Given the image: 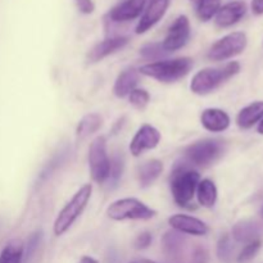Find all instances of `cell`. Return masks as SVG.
<instances>
[{"instance_id": "13", "label": "cell", "mask_w": 263, "mask_h": 263, "mask_svg": "<svg viewBox=\"0 0 263 263\" xmlns=\"http://www.w3.org/2000/svg\"><path fill=\"white\" fill-rule=\"evenodd\" d=\"M247 14V4L241 0H234L222 5L215 15V22L218 27L228 28L236 25Z\"/></svg>"}, {"instance_id": "25", "label": "cell", "mask_w": 263, "mask_h": 263, "mask_svg": "<svg viewBox=\"0 0 263 263\" xmlns=\"http://www.w3.org/2000/svg\"><path fill=\"white\" fill-rule=\"evenodd\" d=\"M221 8V0H198L197 15L202 22H208L217 14Z\"/></svg>"}, {"instance_id": "3", "label": "cell", "mask_w": 263, "mask_h": 263, "mask_svg": "<svg viewBox=\"0 0 263 263\" xmlns=\"http://www.w3.org/2000/svg\"><path fill=\"white\" fill-rule=\"evenodd\" d=\"M200 175L186 164H177L170 180L172 197L180 207H189L197 193Z\"/></svg>"}, {"instance_id": "10", "label": "cell", "mask_w": 263, "mask_h": 263, "mask_svg": "<svg viewBox=\"0 0 263 263\" xmlns=\"http://www.w3.org/2000/svg\"><path fill=\"white\" fill-rule=\"evenodd\" d=\"M161 141V133L152 125H143L135 134L130 143V152L134 157H139L145 151L157 148Z\"/></svg>"}, {"instance_id": "38", "label": "cell", "mask_w": 263, "mask_h": 263, "mask_svg": "<svg viewBox=\"0 0 263 263\" xmlns=\"http://www.w3.org/2000/svg\"><path fill=\"white\" fill-rule=\"evenodd\" d=\"M139 263H156V262H153V261H149V259H141L140 262Z\"/></svg>"}, {"instance_id": "16", "label": "cell", "mask_w": 263, "mask_h": 263, "mask_svg": "<svg viewBox=\"0 0 263 263\" xmlns=\"http://www.w3.org/2000/svg\"><path fill=\"white\" fill-rule=\"evenodd\" d=\"M130 39L127 36H115V37L105 39V40L98 43L87 54V62L89 63H97L102 61L105 57L121 50L128 44Z\"/></svg>"}, {"instance_id": "37", "label": "cell", "mask_w": 263, "mask_h": 263, "mask_svg": "<svg viewBox=\"0 0 263 263\" xmlns=\"http://www.w3.org/2000/svg\"><path fill=\"white\" fill-rule=\"evenodd\" d=\"M257 131H258V133L261 134V135H263V118H262L261 121H259L258 127H257Z\"/></svg>"}, {"instance_id": "6", "label": "cell", "mask_w": 263, "mask_h": 263, "mask_svg": "<svg viewBox=\"0 0 263 263\" xmlns=\"http://www.w3.org/2000/svg\"><path fill=\"white\" fill-rule=\"evenodd\" d=\"M107 215L108 217L115 221H148L152 220L157 215V212L136 198H123V199H118L109 204V207L107 208Z\"/></svg>"}, {"instance_id": "14", "label": "cell", "mask_w": 263, "mask_h": 263, "mask_svg": "<svg viewBox=\"0 0 263 263\" xmlns=\"http://www.w3.org/2000/svg\"><path fill=\"white\" fill-rule=\"evenodd\" d=\"M168 223L172 230L181 234L194 236H204L208 234V226L202 220L187 215H174L168 218Z\"/></svg>"}, {"instance_id": "36", "label": "cell", "mask_w": 263, "mask_h": 263, "mask_svg": "<svg viewBox=\"0 0 263 263\" xmlns=\"http://www.w3.org/2000/svg\"><path fill=\"white\" fill-rule=\"evenodd\" d=\"M79 263H99V262H98L95 258H92V257L84 256L81 259H80Z\"/></svg>"}, {"instance_id": "31", "label": "cell", "mask_w": 263, "mask_h": 263, "mask_svg": "<svg viewBox=\"0 0 263 263\" xmlns=\"http://www.w3.org/2000/svg\"><path fill=\"white\" fill-rule=\"evenodd\" d=\"M41 238H43V233H41V231H36V233H33L32 235L28 238L27 247H26V253L25 256H23L26 257V261L27 262L32 258L33 254H35L36 251H37L39 244H40L41 241Z\"/></svg>"}, {"instance_id": "29", "label": "cell", "mask_w": 263, "mask_h": 263, "mask_svg": "<svg viewBox=\"0 0 263 263\" xmlns=\"http://www.w3.org/2000/svg\"><path fill=\"white\" fill-rule=\"evenodd\" d=\"M261 247H262V240H261V239H258V240H254V241H251V243L246 244V247H244V248L241 249L240 253H239L238 262L239 263H247V262L252 261V259H253L254 257L257 256V253H258V252H259Z\"/></svg>"}, {"instance_id": "11", "label": "cell", "mask_w": 263, "mask_h": 263, "mask_svg": "<svg viewBox=\"0 0 263 263\" xmlns=\"http://www.w3.org/2000/svg\"><path fill=\"white\" fill-rule=\"evenodd\" d=\"M170 0H149L145 10H144V14L141 15L140 21L136 26L135 32L138 35H141L154 27L166 14Z\"/></svg>"}, {"instance_id": "15", "label": "cell", "mask_w": 263, "mask_h": 263, "mask_svg": "<svg viewBox=\"0 0 263 263\" xmlns=\"http://www.w3.org/2000/svg\"><path fill=\"white\" fill-rule=\"evenodd\" d=\"M148 3L149 0H125L110 9L108 13L109 20L113 22H128L135 20L145 10Z\"/></svg>"}, {"instance_id": "8", "label": "cell", "mask_w": 263, "mask_h": 263, "mask_svg": "<svg viewBox=\"0 0 263 263\" xmlns=\"http://www.w3.org/2000/svg\"><path fill=\"white\" fill-rule=\"evenodd\" d=\"M247 45H248V37L246 33L236 31L216 41L208 50L207 57L210 61L213 62L228 61L243 53Z\"/></svg>"}, {"instance_id": "24", "label": "cell", "mask_w": 263, "mask_h": 263, "mask_svg": "<svg viewBox=\"0 0 263 263\" xmlns=\"http://www.w3.org/2000/svg\"><path fill=\"white\" fill-rule=\"evenodd\" d=\"M25 256V246L21 240H10L0 253V263H22Z\"/></svg>"}, {"instance_id": "30", "label": "cell", "mask_w": 263, "mask_h": 263, "mask_svg": "<svg viewBox=\"0 0 263 263\" xmlns=\"http://www.w3.org/2000/svg\"><path fill=\"white\" fill-rule=\"evenodd\" d=\"M128 100H130V104H133L136 109H144L151 100V95L144 89H134L128 94Z\"/></svg>"}, {"instance_id": "5", "label": "cell", "mask_w": 263, "mask_h": 263, "mask_svg": "<svg viewBox=\"0 0 263 263\" xmlns=\"http://www.w3.org/2000/svg\"><path fill=\"white\" fill-rule=\"evenodd\" d=\"M225 151L226 144L221 139H202L185 149V157L195 166L207 167L217 162Z\"/></svg>"}, {"instance_id": "40", "label": "cell", "mask_w": 263, "mask_h": 263, "mask_svg": "<svg viewBox=\"0 0 263 263\" xmlns=\"http://www.w3.org/2000/svg\"><path fill=\"white\" fill-rule=\"evenodd\" d=\"M190 2H193V3H197L198 0H190Z\"/></svg>"}, {"instance_id": "23", "label": "cell", "mask_w": 263, "mask_h": 263, "mask_svg": "<svg viewBox=\"0 0 263 263\" xmlns=\"http://www.w3.org/2000/svg\"><path fill=\"white\" fill-rule=\"evenodd\" d=\"M103 120L98 113H89L79 122L76 130L77 140H84L102 127Z\"/></svg>"}, {"instance_id": "27", "label": "cell", "mask_w": 263, "mask_h": 263, "mask_svg": "<svg viewBox=\"0 0 263 263\" xmlns=\"http://www.w3.org/2000/svg\"><path fill=\"white\" fill-rule=\"evenodd\" d=\"M123 168H125V157L122 152H116L113 157L110 158V171H109V181L113 185H117L122 176Z\"/></svg>"}, {"instance_id": "19", "label": "cell", "mask_w": 263, "mask_h": 263, "mask_svg": "<svg viewBox=\"0 0 263 263\" xmlns=\"http://www.w3.org/2000/svg\"><path fill=\"white\" fill-rule=\"evenodd\" d=\"M139 73L138 69L127 68L118 74L117 80L115 82L113 92L117 98H125L135 89V86L139 82Z\"/></svg>"}, {"instance_id": "35", "label": "cell", "mask_w": 263, "mask_h": 263, "mask_svg": "<svg viewBox=\"0 0 263 263\" xmlns=\"http://www.w3.org/2000/svg\"><path fill=\"white\" fill-rule=\"evenodd\" d=\"M251 9L253 14L262 15L263 14V0H252Z\"/></svg>"}, {"instance_id": "28", "label": "cell", "mask_w": 263, "mask_h": 263, "mask_svg": "<svg viewBox=\"0 0 263 263\" xmlns=\"http://www.w3.org/2000/svg\"><path fill=\"white\" fill-rule=\"evenodd\" d=\"M141 57H144L145 59H152V61H159L163 57H166L167 51L164 50L163 46H162V43H152L146 44L143 48L140 49Z\"/></svg>"}, {"instance_id": "1", "label": "cell", "mask_w": 263, "mask_h": 263, "mask_svg": "<svg viewBox=\"0 0 263 263\" xmlns=\"http://www.w3.org/2000/svg\"><path fill=\"white\" fill-rule=\"evenodd\" d=\"M194 61L189 57L171 59V61H158L144 64L138 69L139 73L152 77L161 82L171 84L182 79L192 71Z\"/></svg>"}, {"instance_id": "41", "label": "cell", "mask_w": 263, "mask_h": 263, "mask_svg": "<svg viewBox=\"0 0 263 263\" xmlns=\"http://www.w3.org/2000/svg\"><path fill=\"white\" fill-rule=\"evenodd\" d=\"M131 263H136V262H131Z\"/></svg>"}, {"instance_id": "34", "label": "cell", "mask_w": 263, "mask_h": 263, "mask_svg": "<svg viewBox=\"0 0 263 263\" xmlns=\"http://www.w3.org/2000/svg\"><path fill=\"white\" fill-rule=\"evenodd\" d=\"M77 5V9L82 13V14H91L95 10V4L92 0H74Z\"/></svg>"}, {"instance_id": "20", "label": "cell", "mask_w": 263, "mask_h": 263, "mask_svg": "<svg viewBox=\"0 0 263 263\" xmlns=\"http://www.w3.org/2000/svg\"><path fill=\"white\" fill-rule=\"evenodd\" d=\"M263 118V102H253L239 112L236 123L243 130L253 127Z\"/></svg>"}, {"instance_id": "9", "label": "cell", "mask_w": 263, "mask_h": 263, "mask_svg": "<svg viewBox=\"0 0 263 263\" xmlns=\"http://www.w3.org/2000/svg\"><path fill=\"white\" fill-rule=\"evenodd\" d=\"M190 33H192V30H190L189 18L184 14L179 15L170 26L162 46L167 53L179 50L186 45L190 39Z\"/></svg>"}, {"instance_id": "18", "label": "cell", "mask_w": 263, "mask_h": 263, "mask_svg": "<svg viewBox=\"0 0 263 263\" xmlns=\"http://www.w3.org/2000/svg\"><path fill=\"white\" fill-rule=\"evenodd\" d=\"M263 229L258 222L253 220H241L234 225L233 239L238 243L248 244L251 241L258 240L259 236L262 235Z\"/></svg>"}, {"instance_id": "17", "label": "cell", "mask_w": 263, "mask_h": 263, "mask_svg": "<svg viewBox=\"0 0 263 263\" xmlns=\"http://www.w3.org/2000/svg\"><path fill=\"white\" fill-rule=\"evenodd\" d=\"M200 122L203 127L211 133H222L230 126V116L218 108H207L202 112Z\"/></svg>"}, {"instance_id": "39", "label": "cell", "mask_w": 263, "mask_h": 263, "mask_svg": "<svg viewBox=\"0 0 263 263\" xmlns=\"http://www.w3.org/2000/svg\"><path fill=\"white\" fill-rule=\"evenodd\" d=\"M261 217L263 218V207H262V210H261Z\"/></svg>"}, {"instance_id": "2", "label": "cell", "mask_w": 263, "mask_h": 263, "mask_svg": "<svg viewBox=\"0 0 263 263\" xmlns=\"http://www.w3.org/2000/svg\"><path fill=\"white\" fill-rule=\"evenodd\" d=\"M240 72L238 62H230L220 68H204L194 74L190 90L197 95H207Z\"/></svg>"}, {"instance_id": "22", "label": "cell", "mask_w": 263, "mask_h": 263, "mask_svg": "<svg viewBox=\"0 0 263 263\" xmlns=\"http://www.w3.org/2000/svg\"><path fill=\"white\" fill-rule=\"evenodd\" d=\"M198 202L205 208H212L217 202L218 192L215 182L210 179L200 180L197 187Z\"/></svg>"}, {"instance_id": "26", "label": "cell", "mask_w": 263, "mask_h": 263, "mask_svg": "<svg viewBox=\"0 0 263 263\" xmlns=\"http://www.w3.org/2000/svg\"><path fill=\"white\" fill-rule=\"evenodd\" d=\"M235 247H234L231 236L225 234L220 238L217 243V257L222 263H233Z\"/></svg>"}, {"instance_id": "7", "label": "cell", "mask_w": 263, "mask_h": 263, "mask_svg": "<svg viewBox=\"0 0 263 263\" xmlns=\"http://www.w3.org/2000/svg\"><path fill=\"white\" fill-rule=\"evenodd\" d=\"M89 166L92 180L104 184L109 179L110 159L107 152V140L104 136H97L89 148Z\"/></svg>"}, {"instance_id": "4", "label": "cell", "mask_w": 263, "mask_h": 263, "mask_svg": "<svg viewBox=\"0 0 263 263\" xmlns=\"http://www.w3.org/2000/svg\"><path fill=\"white\" fill-rule=\"evenodd\" d=\"M91 193L92 185L85 184L84 186L80 187V190H77V193L72 197V199L64 205L63 210L59 212L55 221H54L53 230L57 236H61L64 233H67L74 223V221L82 215L90 198H91Z\"/></svg>"}, {"instance_id": "21", "label": "cell", "mask_w": 263, "mask_h": 263, "mask_svg": "<svg viewBox=\"0 0 263 263\" xmlns=\"http://www.w3.org/2000/svg\"><path fill=\"white\" fill-rule=\"evenodd\" d=\"M163 171V164L158 159H152V161L145 162L143 166L139 167L138 180L141 187H149L156 182V180L161 176Z\"/></svg>"}, {"instance_id": "32", "label": "cell", "mask_w": 263, "mask_h": 263, "mask_svg": "<svg viewBox=\"0 0 263 263\" xmlns=\"http://www.w3.org/2000/svg\"><path fill=\"white\" fill-rule=\"evenodd\" d=\"M152 240H153V236H152V234L149 233V231H144V233L139 234L138 238L135 239V243H134V246H135V248L138 249V251H141V249L148 248V247L152 244Z\"/></svg>"}, {"instance_id": "33", "label": "cell", "mask_w": 263, "mask_h": 263, "mask_svg": "<svg viewBox=\"0 0 263 263\" xmlns=\"http://www.w3.org/2000/svg\"><path fill=\"white\" fill-rule=\"evenodd\" d=\"M210 261V254L208 251L203 247H197L193 252V263H208Z\"/></svg>"}, {"instance_id": "12", "label": "cell", "mask_w": 263, "mask_h": 263, "mask_svg": "<svg viewBox=\"0 0 263 263\" xmlns=\"http://www.w3.org/2000/svg\"><path fill=\"white\" fill-rule=\"evenodd\" d=\"M186 244V236L176 230L167 231L162 238V248L170 262L180 263L184 259Z\"/></svg>"}]
</instances>
